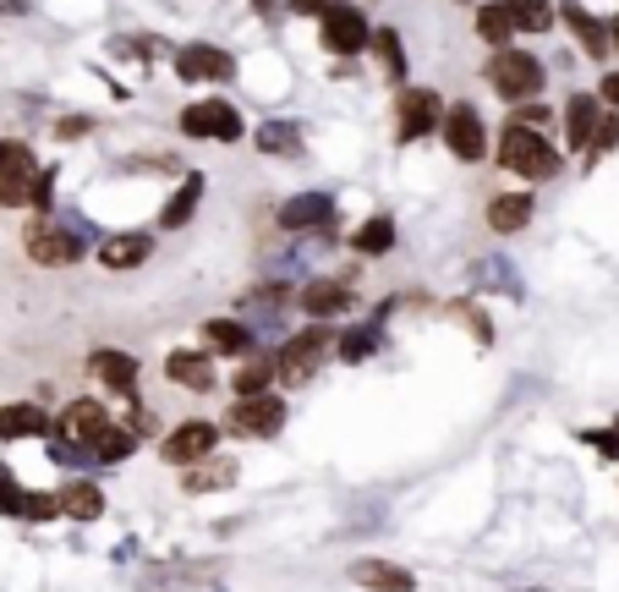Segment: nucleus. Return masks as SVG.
<instances>
[{"mask_svg":"<svg viewBox=\"0 0 619 592\" xmlns=\"http://www.w3.org/2000/svg\"><path fill=\"white\" fill-rule=\"evenodd\" d=\"M499 165H504L510 176H521V181H548V176L559 170V154H554V144H548L543 133L510 121L504 138H499Z\"/></svg>","mask_w":619,"mask_h":592,"instance_id":"obj_1","label":"nucleus"},{"mask_svg":"<svg viewBox=\"0 0 619 592\" xmlns=\"http://www.w3.org/2000/svg\"><path fill=\"white\" fill-rule=\"evenodd\" d=\"M334 346V335H329V324H308L302 335H291L280 351H275V384H308L312 368H318V357Z\"/></svg>","mask_w":619,"mask_h":592,"instance_id":"obj_2","label":"nucleus"},{"mask_svg":"<svg viewBox=\"0 0 619 592\" xmlns=\"http://www.w3.org/2000/svg\"><path fill=\"white\" fill-rule=\"evenodd\" d=\"M110 423H116V417H110V406H105L99 395H77V401H66V406L55 412V423H50V440L88 450V444L99 440Z\"/></svg>","mask_w":619,"mask_h":592,"instance_id":"obj_3","label":"nucleus"},{"mask_svg":"<svg viewBox=\"0 0 619 592\" xmlns=\"http://www.w3.org/2000/svg\"><path fill=\"white\" fill-rule=\"evenodd\" d=\"M318 39H323L329 55H356V50H367L373 28H367V17H362L351 0H329V6L318 11Z\"/></svg>","mask_w":619,"mask_h":592,"instance_id":"obj_4","label":"nucleus"},{"mask_svg":"<svg viewBox=\"0 0 619 592\" xmlns=\"http://www.w3.org/2000/svg\"><path fill=\"white\" fill-rule=\"evenodd\" d=\"M286 401L269 390V395H253V401H236L231 412H225V429L220 434H236V440H275L280 429H286Z\"/></svg>","mask_w":619,"mask_h":592,"instance_id":"obj_5","label":"nucleus"},{"mask_svg":"<svg viewBox=\"0 0 619 592\" xmlns=\"http://www.w3.org/2000/svg\"><path fill=\"white\" fill-rule=\"evenodd\" d=\"M22 247H28V258H33L39 269H66V264L83 258V242H77L66 225H55L50 214H39V220L22 231Z\"/></svg>","mask_w":619,"mask_h":592,"instance_id":"obj_6","label":"nucleus"},{"mask_svg":"<svg viewBox=\"0 0 619 592\" xmlns=\"http://www.w3.org/2000/svg\"><path fill=\"white\" fill-rule=\"evenodd\" d=\"M488 83L499 99H532L543 88V61H532L526 50H499L488 61Z\"/></svg>","mask_w":619,"mask_h":592,"instance_id":"obj_7","label":"nucleus"},{"mask_svg":"<svg viewBox=\"0 0 619 592\" xmlns=\"http://www.w3.org/2000/svg\"><path fill=\"white\" fill-rule=\"evenodd\" d=\"M439 121H445V105H439L434 88H401V99H395V138L401 144L428 138Z\"/></svg>","mask_w":619,"mask_h":592,"instance_id":"obj_8","label":"nucleus"},{"mask_svg":"<svg viewBox=\"0 0 619 592\" xmlns=\"http://www.w3.org/2000/svg\"><path fill=\"white\" fill-rule=\"evenodd\" d=\"M220 450V423H203V417H186L181 429H170L164 444H159V461L164 466H192V461H203V455H214Z\"/></svg>","mask_w":619,"mask_h":592,"instance_id":"obj_9","label":"nucleus"},{"mask_svg":"<svg viewBox=\"0 0 619 592\" xmlns=\"http://www.w3.org/2000/svg\"><path fill=\"white\" fill-rule=\"evenodd\" d=\"M181 133L186 138H214V144H236L242 138V116L225 99H198L181 110Z\"/></svg>","mask_w":619,"mask_h":592,"instance_id":"obj_10","label":"nucleus"},{"mask_svg":"<svg viewBox=\"0 0 619 592\" xmlns=\"http://www.w3.org/2000/svg\"><path fill=\"white\" fill-rule=\"evenodd\" d=\"M33 181H39V159L28 144H0V203L6 209H22L33 198Z\"/></svg>","mask_w":619,"mask_h":592,"instance_id":"obj_11","label":"nucleus"},{"mask_svg":"<svg viewBox=\"0 0 619 592\" xmlns=\"http://www.w3.org/2000/svg\"><path fill=\"white\" fill-rule=\"evenodd\" d=\"M445 148L456 154V159H482L488 154V133H482V116H477V105H466V99H456L450 110H445Z\"/></svg>","mask_w":619,"mask_h":592,"instance_id":"obj_12","label":"nucleus"},{"mask_svg":"<svg viewBox=\"0 0 619 592\" xmlns=\"http://www.w3.org/2000/svg\"><path fill=\"white\" fill-rule=\"evenodd\" d=\"M351 307H356L351 275H323V281H308L302 286V313H308L312 324H329V318H340Z\"/></svg>","mask_w":619,"mask_h":592,"instance_id":"obj_13","label":"nucleus"},{"mask_svg":"<svg viewBox=\"0 0 619 592\" xmlns=\"http://www.w3.org/2000/svg\"><path fill=\"white\" fill-rule=\"evenodd\" d=\"M88 373L116 390V395H138V357L132 351H116V346H94L88 351Z\"/></svg>","mask_w":619,"mask_h":592,"instance_id":"obj_14","label":"nucleus"},{"mask_svg":"<svg viewBox=\"0 0 619 592\" xmlns=\"http://www.w3.org/2000/svg\"><path fill=\"white\" fill-rule=\"evenodd\" d=\"M164 379H170L175 390H192V395H209V390L220 384L209 351H170V357H164Z\"/></svg>","mask_w":619,"mask_h":592,"instance_id":"obj_15","label":"nucleus"},{"mask_svg":"<svg viewBox=\"0 0 619 592\" xmlns=\"http://www.w3.org/2000/svg\"><path fill=\"white\" fill-rule=\"evenodd\" d=\"M236 455H203V461H192V466H181V494H225L231 483H236Z\"/></svg>","mask_w":619,"mask_h":592,"instance_id":"obj_16","label":"nucleus"},{"mask_svg":"<svg viewBox=\"0 0 619 592\" xmlns=\"http://www.w3.org/2000/svg\"><path fill=\"white\" fill-rule=\"evenodd\" d=\"M351 582H356V588H367V592H417V577H412L406 565L378 560V554L351 560Z\"/></svg>","mask_w":619,"mask_h":592,"instance_id":"obj_17","label":"nucleus"},{"mask_svg":"<svg viewBox=\"0 0 619 592\" xmlns=\"http://www.w3.org/2000/svg\"><path fill=\"white\" fill-rule=\"evenodd\" d=\"M175 72H181L186 83H225L236 66H231V55H225L220 44H186V50L175 55Z\"/></svg>","mask_w":619,"mask_h":592,"instance_id":"obj_18","label":"nucleus"},{"mask_svg":"<svg viewBox=\"0 0 619 592\" xmlns=\"http://www.w3.org/2000/svg\"><path fill=\"white\" fill-rule=\"evenodd\" d=\"M17 440H50V412L33 401H6L0 406V444Z\"/></svg>","mask_w":619,"mask_h":592,"instance_id":"obj_19","label":"nucleus"},{"mask_svg":"<svg viewBox=\"0 0 619 592\" xmlns=\"http://www.w3.org/2000/svg\"><path fill=\"white\" fill-rule=\"evenodd\" d=\"M554 17H565L570 39H576V44H581V50H587L593 61H604V55H609V28H604V22H598V17H593L587 6H576V0H570V6H559Z\"/></svg>","mask_w":619,"mask_h":592,"instance_id":"obj_20","label":"nucleus"},{"mask_svg":"<svg viewBox=\"0 0 619 592\" xmlns=\"http://www.w3.org/2000/svg\"><path fill=\"white\" fill-rule=\"evenodd\" d=\"M149 253H154V236H143V231H127V236H105L99 242V264L105 269H138Z\"/></svg>","mask_w":619,"mask_h":592,"instance_id":"obj_21","label":"nucleus"},{"mask_svg":"<svg viewBox=\"0 0 619 592\" xmlns=\"http://www.w3.org/2000/svg\"><path fill=\"white\" fill-rule=\"evenodd\" d=\"M55 499H61V516H72V521H99V516H105V488L88 483V477L66 483Z\"/></svg>","mask_w":619,"mask_h":592,"instance_id":"obj_22","label":"nucleus"},{"mask_svg":"<svg viewBox=\"0 0 619 592\" xmlns=\"http://www.w3.org/2000/svg\"><path fill=\"white\" fill-rule=\"evenodd\" d=\"M598 121H604L598 94H576V99H570V110H565V138H570V148H593Z\"/></svg>","mask_w":619,"mask_h":592,"instance_id":"obj_23","label":"nucleus"},{"mask_svg":"<svg viewBox=\"0 0 619 592\" xmlns=\"http://www.w3.org/2000/svg\"><path fill=\"white\" fill-rule=\"evenodd\" d=\"M532 192H499L493 203H488V225L499 231V236H510V231H521V225H532Z\"/></svg>","mask_w":619,"mask_h":592,"instance_id":"obj_24","label":"nucleus"},{"mask_svg":"<svg viewBox=\"0 0 619 592\" xmlns=\"http://www.w3.org/2000/svg\"><path fill=\"white\" fill-rule=\"evenodd\" d=\"M203 346H209L214 357H242V351L253 346V329L236 324V318H203Z\"/></svg>","mask_w":619,"mask_h":592,"instance_id":"obj_25","label":"nucleus"},{"mask_svg":"<svg viewBox=\"0 0 619 592\" xmlns=\"http://www.w3.org/2000/svg\"><path fill=\"white\" fill-rule=\"evenodd\" d=\"M280 231H312L318 220H329V192H302L291 203H280Z\"/></svg>","mask_w":619,"mask_h":592,"instance_id":"obj_26","label":"nucleus"},{"mask_svg":"<svg viewBox=\"0 0 619 592\" xmlns=\"http://www.w3.org/2000/svg\"><path fill=\"white\" fill-rule=\"evenodd\" d=\"M351 247H356V258H384V253L395 247V220H389V214L362 220V225H356V236H351Z\"/></svg>","mask_w":619,"mask_h":592,"instance_id":"obj_27","label":"nucleus"},{"mask_svg":"<svg viewBox=\"0 0 619 592\" xmlns=\"http://www.w3.org/2000/svg\"><path fill=\"white\" fill-rule=\"evenodd\" d=\"M269 384H275V357H247V368L231 373V395H236V401L269 395Z\"/></svg>","mask_w":619,"mask_h":592,"instance_id":"obj_28","label":"nucleus"},{"mask_svg":"<svg viewBox=\"0 0 619 592\" xmlns=\"http://www.w3.org/2000/svg\"><path fill=\"white\" fill-rule=\"evenodd\" d=\"M198 192H203V176L192 170V176H186V181L170 192V203L159 209V225H164V231H181V225L192 220V209H198Z\"/></svg>","mask_w":619,"mask_h":592,"instance_id":"obj_29","label":"nucleus"},{"mask_svg":"<svg viewBox=\"0 0 619 592\" xmlns=\"http://www.w3.org/2000/svg\"><path fill=\"white\" fill-rule=\"evenodd\" d=\"M515 33H548L554 28V6L548 0H499Z\"/></svg>","mask_w":619,"mask_h":592,"instance_id":"obj_30","label":"nucleus"},{"mask_svg":"<svg viewBox=\"0 0 619 592\" xmlns=\"http://www.w3.org/2000/svg\"><path fill=\"white\" fill-rule=\"evenodd\" d=\"M88 455H94V461H105V466H121L127 455H138V434H132L127 423H110L99 440L88 444Z\"/></svg>","mask_w":619,"mask_h":592,"instance_id":"obj_31","label":"nucleus"},{"mask_svg":"<svg viewBox=\"0 0 619 592\" xmlns=\"http://www.w3.org/2000/svg\"><path fill=\"white\" fill-rule=\"evenodd\" d=\"M258 148H264V154H280V159H297V154H302V127H291V121H264V127H258Z\"/></svg>","mask_w":619,"mask_h":592,"instance_id":"obj_32","label":"nucleus"},{"mask_svg":"<svg viewBox=\"0 0 619 592\" xmlns=\"http://www.w3.org/2000/svg\"><path fill=\"white\" fill-rule=\"evenodd\" d=\"M367 44L378 50V66H384V77H401V72H406V44L395 39V28H378Z\"/></svg>","mask_w":619,"mask_h":592,"instance_id":"obj_33","label":"nucleus"},{"mask_svg":"<svg viewBox=\"0 0 619 592\" xmlns=\"http://www.w3.org/2000/svg\"><path fill=\"white\" fill-rule=\"evenodd\" d=\"M334 346H340V357H345V362H367V357L378 351V324H362V329H345V335H340Z\"/></svg>","mask_w":619,"mask_h":592,"instance_id":"obj_34","label":"nucleus"},{"mask_svg":"<svg viewBox=\"0 0 619 592\" xmlns=\"http://www.w3.org/2000/svg\"><path fill=\"white\" fill-rule=\"evenodd\" d=\"M22 521H55L61 516V499L50 494V488H22V510H17Z\"/></svg>","mask_w":619,"mask_h":592,"instance_id":"obj_35","label":"nucleus"},{"mask_svg":"<svg viewBox=\"0 0 619 592\" xmlns=\"http://www.w3.org/2000/svg\"><path fill=\"white\" fill-rule=\"evenodd\" d=\"M510 33H515V28H510L504 6H482V11H477V39H482V44H504Z\"/></svg>","mask_w":619,"mask_h":592,"instance_id":"obj_36","label":"nucleus"},{"mask_svg":"<svg viewBox=\"0 0 619 592\" xmlns=\"http://www.w3.org/2000/svg\"><path fill=\"white\" fill-rule=\"evenodd\" d=\"M22 510V483H17V472L0 461V516H17Z\"/></svg>","mask_w":619,"mask_h":592,"instance_id":"obj_37","label":"nucleus"},{"mask_svg":"<svg viewBox=\"0 0 619 592\" xmlns=\"http://www.w3.org/2000/svg\"><path fill=\"white\" fill-rule=\"evenodd\" d=\"M50 198H55V170H39V181H33V198H28V203H33L39 214H50Z\"/></svg>","mask_w":619,"mask_h":592,"instance_id":"obj_38","label":"nucleus"},{"mask_svg":"<svg viewBox=\"0 0 619 592\" xmlns=\"http://www.w3.org/2000/svg\"><path fill=\"white\" fill-rule=\"evenodd\" d=\"M609 148H619V116H604L593 133V154H609Z\"/></svg>","mask_w":619,"mask_h":592,"instance_id":"obj_39","label":"nucleus"},{"mask_svg":"<svg viewBox=\"0 0 619 592\" xmlns=\"http://www.w3.org/2000/svg\"><path fill=\"white\" fill-rule=\"evenodd\" d=\"M88 127H94V121H88V116H66V121H61V127H55V138H66V144H72V138H83V133H88Z\"/></svg>","mask_w":619,"mask_h":592,"instance_id":"obj_40","label":"nucleus"},{"mask_svg":"<svg viewBox=\"0 0 619 592\" xmlns=\"http://www.w3.org/2000/svg\"><path fill=\"white\" fill-rule=\"evenodd\" d=\"M598 105H615L619 110V72H604V83H598Z\"/></svg>","mask_w":619,"mask_h":592,"instance_id":"obj_41","label":"nucleus"},{"mask_svg":"<svg viewBox=\"0 0 619 592\" xmlns=\"http://www.w3.org/2000/svg\"><path fill=\"white\" fill-rule=\"evenodd\" d=\"M581 440L593 444V450H604V455H619V429L615 434H581Z\"/></svg>","mask_w":619,"mask_h":592,"instance_id":"obj_42","label":"nucleus"},{"mask_svg":"<svg viewBox=\"0 0 619 592\" xmlns=\"http://www.w3.org/2000/svg\"><path fill=\"white\" fill-rule=\"evenodd\" d=\"M323 6H329V0H291V11H297V17H318Z\"/></svg>","mask_w":619,"mask_h":592,"instance_id":"obj_43","label":"nucleus"},{"mask_svg":"<svg viewBox=\"0 0 619 592\" xmlns=\"http://www.w3.org/2000/svg\"><path fill=\"white\" fill-rule=\"evenodd\" d=\"M609 50H619V17L609 22Z\"/></svg>","mask_w":619,"mask_h":592,"instance_id":"obj_44","label":"nucleus"}]
</instances>
